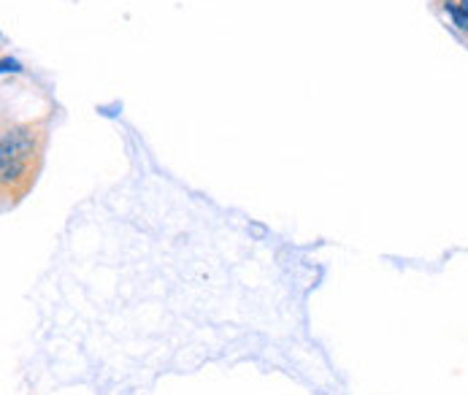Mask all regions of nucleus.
Listing matches in <instances>:
<instances>
[{
  "label": "nucleus",
  "instance_id": "20e7f679",
  "mask_svg": "<svg viewBox=\"0 0 468 395\" xmlns=\"http://www.w3.org/2000/svg\"><path fill=\"white\" fill-rule=\"evenodd\" d=\"M460 8H463V11L468 14V0H460Z\"/></svg>",
  "mask_w": 468,
  "mask_h": 395
},
{
  "label": "nucleus",
  "instance_id": "f03ea898",
  "mask_svg": "<svg viewBox=\"0 0 468 395\" xmlns=\"http://www.w3.org/2000/svg\"><path fill=\"white\" fill-rule=\"evenodd\" d=\"M444 8L449 11L452 22H455V25H458V27H460L463 33H468V14H466V11H463V8L458 5V3H452V0H447V3H444Z\"/></svg>",
  "mask_w": 468,
  "mask_h": 395
},
{
  "label": "nucleus",
  "instance_id": "f257e3e1",
  "mask_svg": "<svg viewBox=\"0 0 468 395\" xmlns=\"http://www.w3.org/2000/svg\"><path fill=\"white\" fill-rule=\"evenodd\" d=\"M46 133L38 122H25L5 128L0 138V184L5 206L22 201L27 190L36 184L41 168V152Z\"/></svg>",
  "mask_w": 468,
  "mask_h": 395
},
{
  "label": "nucleus",
  "instance_id": "7ed1b4c3",
  "mask_svg": "<svg viewBox=\"0 0 468 395\" xmlns=\"http://www.w3.org/2000/svg\"><path fill=\"white\" fill-rule=\"evenodd\" d=\"M3 65H5V71H19V65H16L14 60H8V57L3 60Z\"/></svg>",
  "mask_w": 468,
  "mask_h": 395
}]
</instances>
